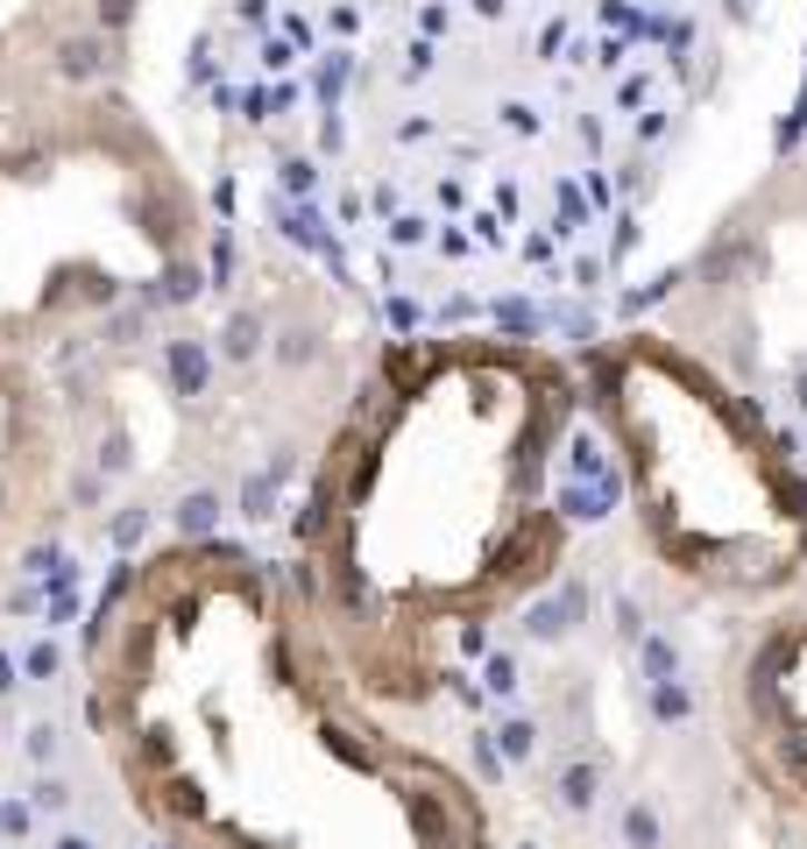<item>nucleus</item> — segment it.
<instances>
[{"mask_svg":"<svg viewBox=\"0 0 807 849\" xmlns=\"http://www.w3.org/2000/svg\"><path fill=\"white\" fill-rule=\"evenodd\" d=\"M751 758L765 786L807 807V630H786L751 666Z\"/></svg>","mask_w":807,"mask_h":849,"instance_id":"f257e3e1","label":"nucleus"}]
</instances>
